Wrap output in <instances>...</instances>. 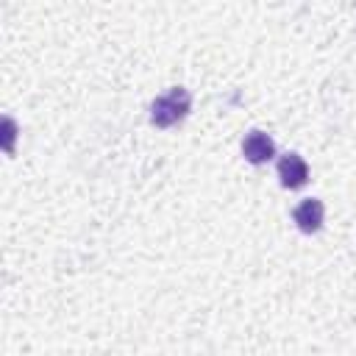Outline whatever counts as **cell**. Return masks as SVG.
<instances>
[{"label": "cell", "mask_w": 356, "mask_h": 356, "mask_svg": "<svg viewBox=\"0 0 356 356\" xmlns=\"http://www.w3.org/2000/svg\"><path fill=\"white\" fill-rule=\"evenodd\" d=\"M278 178L286 189H300L309 181V164L298 153H284L278 159Z\"/></svg>", "instance_id": "3957f363"}, {"label": "cell", "mask_w": 356, "mask_h": 356, "mask_svg": "<svg viewBox=\"0 0 356 356\" xmlns=\"http://www.w3.org/2000/svg\"><path fill=\"white\" fill-rule=\"evenodd\" d=\"M189 111H192V95L184 86H172L150 103V122L156 128H170L181 122Z\"/></svg>", "instance_id": "6da1fadb"}, {"label": "cell", "mask_w": 356, "mask_h": 356, "mask_svg": "<svg viewBox=\"0 0 356 356\" xmlns=\"http://www.w3.org/2000/svg\"><path fill=\"white\" fill-rule=\"evenodd\" d=\"M242 153L250 164H264L275 156V142L264 131H248L245 139H242Z\"/></svg>", "instance_id": "277c9868"}, {"label": "cell", "mask_w": 356, "mask_h": 356, "mask_svg": "<svg viewBox=\"0 0 356 356\" xmlns=\"http://www.w3.org/2000/svg\"><path fill=\"white\" fill-rule=\"evenodd\" d=\"M323 217H325V206L317 197H306L292 209V220L303 234H317L323 228Z\"/></svg>", "instance_id": "7a4b0ae2"}]
</instances>
